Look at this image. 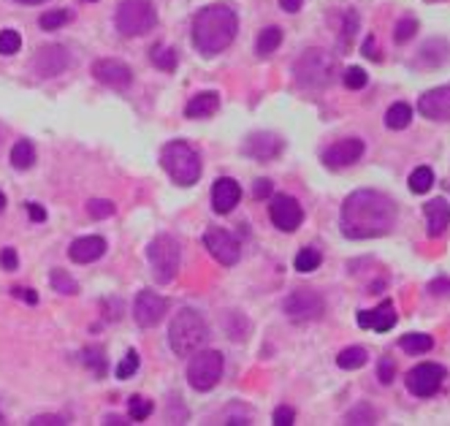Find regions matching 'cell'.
Segmentation results:
<instances>
[{
	"mask_svg": "<svg viewBox=\"0 0 450 426\" xmlns=\"http://www.w3.org/2000/svg\"><path fill=\"white\" fill-rule=\"evenodd\" d=\"M396 226V204L380 190H355L342 204V233L348 239H377Z\"/></svg>",
	"mask_w": 450,
	"mask_h": 426,
	"instance_id": "cell-1",
	"label": "cell"
},
{
	"mask_svg": "<svg viewBox=\"0 0 450 426\" xmlns=\"http://www.w3.org/2000/svg\"><path fill=\"white\" fill-rule=\"evenodd\" d=\"M239 30V19H236V11L225 3H215V6H206L195 14L193 19V44L195 49L204 55V57H212V55H220L223 49H228L236 38Z\"/></svg>",
	"mask_w": 450,
	"mask_h": 426,
	"instance_id": "cell-2",
	"label": "cell"
},
{
	"mask_svg": "<svg viewBox=\"0 0 450 426\" xmlns=\"http://www.w3.org/2000/svg\"><path fill=\"white\" fill-rule=\"evenodd\" d=\"M163 171L182 188L195 185L201 179V155L195 152L188 141H171L161 152Z\"/></svg>",
	"mask_w": 450,
	"mask_h": 426,
	"instance_id": "cell-3",
	"label": "cell"
},
{
	"mask_svg": "<svg viewBox=\"0 0 450 426\" xmlns=\"http://www.w3.org/2000/svg\"><path fill=\"white\" fill-rule=\"evenodd\" d=\"M206 337H209L206 323L195 310H182L174 315L171 328H168V345L177 356H193L206 342Z\"/></svg>",
	"mask_w": 450,
	"mask_h": 426,
	"instance_id": "cell-4",
	"label": "cell"
},
{
	"mask_svg": "<svg viewBox=\"0 0 450 426\" xmlns=\"http://www.w3.org/2000/svg\"><path fill=\"white\" fill-rule=\"evenodd\" d=\"M293 76L301 87H312V90L328 87L336 79V60L323 49H307L293 63Z\"/></svg>",
	"mask_w": 450,
	"mask_h": 426,
	"instance_id": "cell-5",
	"label": "cell"
},
{
	"mask_svg": "<svg viewBox=\"0 0 450 426\" xmlns=\"http://www.w3.org/2000/svg\"><path fill=\"white\" fill-rule=\"evenodd\" d=\"M147 258L152 266V274L158 283H171L177 274H179V266H182V250H179V242L168 233H161L150 242V250H147Z\"/></svg>",
	"mask_w": 450,
	"mask_h": 426,
	"instance_id": "cell-6",
	"label": "cell"
},
{
	"mask_svg": "<svg viewBox=\"0 0 450 426\" xmlns=\"http://www.w3.org/2000/svg\"><path fill=\"white\" fill-rule=\"evenodd\" d=\"M114 22H117L120 33L133 38V35L150 33L155 28V22H158V14H155L152 0H123L117 6Z\"/></svg>",
	"mask_w": 450,
	"mask_h": 426,
	"instance_id": "cell-7",
	"label": "cell"
},
{
	"mask_svg": "<svg viewBox=\"0 0 450 426\" xmlns=\"http://www.w3.org/2000/svg\"><path fill=\"white\" fill-rule=\"evenodd\" d=\"M223 353L220 350H195L188 364V383L195 391H212L223 378Z\"/></svg>",
	"mask_w": 450,
	"mask_h": 426,
	"instance_id": "cell-8",
	"label": "cell"
},
{
	"mask_svg": "<svg viewBox=\"0 0 450 426\" xmlns=\"http://www.w3.org/2000/svg\"><path fill=\"white\" fill-rule=\"evenodd\" d=\"M448 378V369L442 364H418L407 372V389L415 393V396H434V393L442 389V380Z\"/></svg>",
	"mask_w": 450,
	"mask_h": 426,
	"instance_id": "cell-9",
	"label": "cell"
},
{
	"mask_svg": "<svg viewBox=\"0 0 450 426\" xmlns=\"http://www.w3.org/2000/svg\"><path fill=\"white\" fill-rule=\"evenodd\" d=\"M325 312V301L312 288H298L285 299V315L290 321H315Z\"/></svg>",
	"mask_w": 450,
	"mask_h": 426,
	"instance_id": "cell-10",
	"label": "cell"
},
{
	"mask_svg": "<svg viewBox=\"0 0 450 426\" xmlns=\"http://www.w3.org/2000/svg\"><path fill=\"white\" fill-rule=\"evenodd\" d=\"M30 66H33V73H35V76L52 79V76H60L63 71H68V66H71V55H68V49L60 46V44H49V46H44V49L35 52Z\"/></svg>",
	"mask_w": 450,
	"mask_h": 426,
	"instance_id": "cell-11",
	"label": "cell"
},
{
	"mask_svg": "<svg viewBox=\"0 0 450 426\" xmlns=\"http://www.w3.org/2000/svg\"><path fill=\"white\" fill-rule=\"evenodd\" d=\"M269 218H271V223H274L280 231L290 233V231H296L301 226L304 209H301V204H298L293 196L280 193V196L271 198V204H269Z\"/></svg>",
	"mask_w": 450,
	"mask_h": 426,
	"instance_id": "cell-12",
	"label": "cell"
},
{
	"mask_svg": "<svg viewBox=\"0 0 450 426\" xmlns=\"http://www.w3.org/2000/svg\"><path fill=\"white\" fill-rule=\"evenodd\" d=\"M363 141L361 139H355V136H350V139H339V141H334L325 152H323V163L328 166V168H348V166H353L361 161V155H363Z\"/></svg>",
	"mask_w": 450,
	"mask_h": 426,
	"instance_id": "cell-13",
	"label": "cell"
},
{
	"mask_svg": "<svg viewBox=\"0 0 450 426\" xmlns=\"http://www.w3.org/2000/svg\"><path fill=\"white\" fill-rule=\"evenodd\" d=\"M165 310H168V304L163 296L152 294V291H141L136 296V304H133V318L141 328H152L163 321Z\"/></svg>",
	"mask_w": 450,
	"mask_h": 426,
	"instance_id": "cell-14",
	"label": "cell"
},
{
	"mask_svg": "<svg viewBox=\"0 0 450 426\" xmlns=\"http://www.w3.org/2000/svg\"><path fill=\"white\" fill-rule=\"evenodd\" d=\"M204 245L215 256V261H220L223 266H233V263L239 261V256H242L239 242L225 229H209L204 233Z\"/></svg>",
	"mask_w": 450,
	"mask_h": 426,
	"instance_id": "cell-15",
	"label": "cell"
},
{
	"mask_svg": "<svg viewBox=\"0 0 450 426\" xmlns=\"http://www.w3.org/2000/svg\"><path fill=\"white\" fill-rule=\"evenodd\" d=\"M93 76H96L100 85L106 87H114V90H125L130 82H133V71L120 60H111V57H103L93 63Z\"/></svg>",
	"mask_w": 450,
	"mask_h": 426,
	"instance_id": "cell-16",
	"label": "cell"
},
{
	"mask_svg": "<svg viewBox=\"0 0 450 426\" xmlns=\"http://www.w3.org/2000/svg\"><path fill=\"white\" fill-rule=\"evenodd\" d=\"M282 147L285 144H282V139L277 133H253L244 141V155L253 158V161H260V163H269L282 152Z\"/></svg>",
	"mask_w": 450,
	"mask_h": 426,
	"instance_id": "cell-17",
	"label": "cell"
},
{
	"mask_svg": "<svg viewBox=\"0 0 450 426\" xmlns=\"http://www.w3.org/2000/svg\"><path fill=\"white\" fill-rule=\"evenodd\" d=\"M418 109L429 120H437V123L450 120V87H434L423 93L418 98Z\"/></svg>",
	"mask_w": 450,
	"mask_h": 426,
	"instance_id": "cell-18",
	"label": "cell"
},
{
	"mask_svg": "<svg viewBox=\"0 0 450 426\" xmlns=\"http://www.w3.org/2000/svg\"><path fill=\"white\" fill-rule=\"evenodd\" d=\"M355 321L361 328H375L383 334V331H390L396 326V307H393V301H383L375 310H361Z\"/></svg>",
	"mask_w": 450,
	"mask_h": 426,
	"instance_id": "cell-19",
	"label": "cell"
},
{
	"mask_svg": "<svg viewBox=\"0 0 450 426\" xmlns=\"http://www.w3.org/2000/svg\"><path fill=\"white\" fill-rule=\"evenodd\" d=\"M239 198H242L239 182L231 179V177H223V179H217L215 188H212V209L220 212V215H228L231 209H236Z\"/></svg>",
	"mask_w": 450,
	"mask_h": 426,
	"instance_id": "cell-20",
	"label": "cell"
},
{
	"mask_svg": "<svg viewBox=\"0 0 450 426\" xmlns=\"http://www.w3.org/2000/svg\"><path fill=\"white\" fill-rule=\"evenodd\" d=\"M423 212H426V231H429V236L431 239H437V236H442L450 226V209H448V201L445 198H431L426 206H423Z\"/></svg>",
	"mask_w": 450,
	"mask_h": 426,
	"instance_id": "cell-21",
	"label": "cell"
},
{
	"mask_svg": "<svg viewBox=\"0 0 450 426\" xmlns=\"http://www.w3.org/2000/svg\"><path fill=\"white\" fill-rule=\"evenodd\" d=\"M103 253H106V242H103L100 236H82V239H76V242L68 247L71 261H76V263H93V261H98Z\"/></svg>",
	"mask_w": 450,
	"mask_h": 426,
	"instance_id": "cell-22",
	"label": "cell"
},
{
	"mask_svg": "<svg viewBox=\"0 0 450 426\" xmlns=\"http://www.w3.org/2000/svg\"><path fill=\"white\" fill-rule=\"evenodd\" d=\"M217 109H220V96H217V93H198V96L185 106V117H190V120H204V117H212Z\"/></svg>",
	"mask_w": 450,
	"mask_h": 426,
	"instance_id": "cell-23",
	"label": "cell"
},
{
	"mask_svg": "<svg viewBox=\"0 0 450 426\" xmlns=\"http://www.w3.org/2000/svg\"><path fill=\"white\" fill-rule=\"evenodd\" d=\"M410 123H413V106L404 103V100L393 103V106L386 112V125L390 131H404Z\"/></svg>",
	"mask_w": 450,
	"mask_h": 426,
	"instance_id": "cell-24",
	"label": "cell"
},
{
	"mask_svg": "<svg viewBox=\"0 0 450 426\" xmlns=\"http://www.w3.org/2000/svg\"><path fill=\"white\" fill-rule=\"evenodd\" d=\"M35 163V147L28 139H19L14 147H11V166L19 168V171H28Z\"/></svg>",
	"mask_w": 450,
	"mask_h": 426,
	"instance_id": "cell-25",
	"label": "cell"
},
{
	"mask_svg": "<svg viewBox=\"0 0 450 426\" xmlns=\"http://www.w3.org/2000/svg\"><path fill=\"white\" fill-rule=\"evenodd\" d=\"M399 348L404 353H413V356H420V353H429L434 348V339L431 334H404L399 339Z\"/></svg>",
	"mask_w": 450,
	"mask_h": 426,
	"instance_id": "cell-26",
	"label": "cell"
},
{
	"mask_svg": "<svg viewBox=\"0 0 450 426\" xmlns=\"http://www.w3.org/2000/svg\"><path fill=\"white\" fill-rule=\"evenodd\" d=\"M280 44H282V30L271 25V28L260 30V35H258V41H255V52L260 57H269Z\"/></svg>",
	"mask_w": 450,
	"mask_h": 426,
	"instance_id": "cell-27",
	"label": "cell"
},
{
	"mask_svg": "<svg viewBox=\"0 0 450 426\" xmlns=\"http://www.w3.org/2000/svg\"><path fill=\"white\" fill-rule=\"evenodd\" d=\"M366 361H369V353H366L361 345H350V348H345V350L336 356V364H339L342 369H361Z\"/></svg>",
	"mask_w": 450,
	"mask_h": 426,
	"instance_id": "cell-28",
	"label": "cell"
},
{
	"mask_svg": "<svg viewBox=\"0 0 450 426\" xmlns=\"http://www.w3.org/2000/svg\"><path fill=\"white\" fill-rule=\"evenodd\" d=\"M431 185H434V171H431L429 166H418V168L410 174V190H413V193L423 196V193L431 190Z\"/></svg>",
	"mask_w": 450,
	"mask_h": 426,
	"instance_id": "cell-29",
	"label": "cell"
},
{
	"mask_svg": "<svg viewBox=\"0 0 450 426\" xmlns=\"http://www.w3.org/2000/svg\"><path fill=\"white\" fill-rule=\"evenodd\" d=\"M49 283H52V288H55L57 294L73 296L76 291H79V283H76L65 269H55V272L49 274Z\"/></svg>",
	"mask_w": 450,
	"mask_h": 426,
	"instance_id": "cell-30",
	"label": "cell"
},
{
	"mask_svg": "<svg viewBox=\"0 0 450 426\" xmlns=\"http://www.w3.org/2000/svg\"><path fill=\"white\" fill-rule=\"evenodd\" d=\"M345 424H377V413H375V407L372 405H366V402H361V405H355L353 410L345 416Z\"/></svg>",
	"mask_w": 450,
	"mask_h": 426,
	"instance_id": "cell-31",
	"label": "cell"
},
{
	"mask_svg": "<svg viewBox=\"0 0 450 426\" xmlns=\"http://www.w3.org/2000/svg\"><path fill=\"white\" fill-rule=\"evenodd\" d=\"M155 410V405H152V399H144V396H130L128 399V416L133 421H144V418H150V413Z\"/></svg>",
	"mask_w": 450,
	"mask_h": 426,
	"instance_id": "cell-32",
	"label": "cell"
},
{
	"mask_svg": "<svg viewBox=\"0 0 450 426\" xmlns=\"http://www.w3.org/2000/svg\"><path fill=\"white\" fill-rule=\"evenodd\" d=\"M150 57H152V63L161 68V71H174L177 68V52L171 49V46H155L152 52H150Z\"/></svg>",
	"mask_w": 450,
	"mask_h": 426,
	"instance_id": "cell-33",
	"label": "cell"
},
{
	"mask_svg": "<svg viewBox=\"0 0 450 426\" xmlns=\"http://www.w3.org/2000/svg\"><path fill=\"white\" fill-rule=\"evenodd\" d=\"M323 256L315 250V247H304L298 256H296V269L298 272H315L318 266H321Z\"/></svg>",
	"mask_w": 450,
	"mask_h": 426,
	"instance_id": "cell-34",
	"label": "cell"
},
{
	"mask_svg": "<svg viewBox=\"0 0 450 426\" xmlns=\"http://www.w3.org/2000/svg\"><path fill=\"white\" fill-rule=\"evenodd\" d=\"M415 33H418V19H415V17H404V19L396 22L393 41H396V44H407Z\"/></svg>",
	"mask_w": 450,
	"mask_h": 426,
	"instance_id": "cell-35",
	"label": "cell"
},
{
	"mask_svg": "<svg viewBox=\"0 0 450 426\" xmlns=\"http://www.w3.org/2000/svg\"><path fill=\"white\" fill-rule=\"evenodd\" d=\"M65 22H71V11H63V8H55V11H46V14H41V28L44 30H57V28H63Z\"/></svg>",
	"mask_w": 450,
	"mask_h": 426,
	"instance_id": "cell-36",
	"label": "cell"
},
{
	"mask_svg": "<svg viewBox=\"0 0 450 426\" xmlns=\"http://www.w3.org/2000/svg\"><path fill=\"white\" fill-rule=\"evenodd\" d=\"M355 30H358V14H355L353 8H348V11H345V25H342V49H345V52H348L350 44H353Z\"/></svg>",
	"mask_w": 450,
	"mask_h": 426,
	"instance_id": "cell-37",
	"label": "cell"
},
{
	"mask_svg": "<svg viewBox=\"0 0 450 426\" xmlns=\"http://www.w3.org/2000/svg\"><path fill=\"white\" fill-rule=\"evenodd\" d=\"M345 87L348 90H361V87H366V82H369V76H366V71L361 66H353V68H348L345 71Z\"/></svg>",
	"mask_w": 450,
	"mask_h": 426,
	"instance_id": "cell-38",
	"label": "cell"
},
{
	"mask_svg": "<svg viewBox=\"0 0 450 426\" xmlns=\"http://www.w3.org/2000/svg\"><path fill=\"white\" fill-rule=\"evenodd\" d=\"M22 46V35L17 30H3L0 33V55H14Z\"/></svg>",
	"mask_w": 450,
	"mask_h": 426,
	"instance_id": "cell-39",
	"label": "cell"
},
{
	"mask_svg": "<svg viewBox=\"0 0 450 426\" xmlns=\"http://www.w3.org/2000/svg\"><path fill=\"white\" fill-rule=\"evenodd\" d=\"M87 212H90V218H96V220H106V218L114 215V204H111V201H103V198H93V201L87 204Z\"/></svg>",
	"mask_w": 450,
	"mask_h": 426,
	"instance_id": "cell-40",
	"label": "cell"
},
{
	"mask_svg": "<svg viewBox=\"0 0 450 426\" xmlns=\"http://www.w3.org/2000/svg\"><path fill=\"white\" fill-rule=\"evenodd\" d=\"M136 369H138V353L136 350H128V356L117 364V378L120 380H128L136 375Z\"/></svg>",
	"mask_w": 450,
	"mask_h": 426,
	"instance_id": "cell-41",
	"label": "cell"
},
{
	"mask_svg": "<svg viewBox=\"0 0 450 426\" xmlns=\"http://www.w3.org/2000/svg\"><path fill=\"white\" fill-rule=\"evenodd\" d=\"M377 378H380V383L388 386V383H393V378H396V364L390 356H383L380 364H377Z\"/></svg>",
	"mask_w": 450,
	"mask_h": 426,
	"instance_id": "cell-42",
	"label": "cell"
},
{
	"mask_svg": "<svg viewBox=\"0 0 450 426\" xmlns=\"http://www.w3.org/2000/svg\"><path fill=\"white\" fill-rule=\"evenodd\" d=\"M429 294L440 296V299L450 296V280L448 277H437V280H431V283H429Z\"/></svg>",
	"mask_w": 450,
	"mask_h": 426,
	"instance_id": "cell-43",
	"label": "cell"
},
{
	"mask_svg": "<svg viewBox=\"0 0 450 426\" xmlns=\"http://www.w3.org/2000/svg\"><path fill=\"white\" fill-rule=\"evenodd\" d=\"M293 421H296V413L290 407H277L274 410V424L277 426H290Z\"/></svg>",
	"mask_w": 450,
	"mask_h": 426,
	"instance_id": "cell-44",
	"label": "cell"
},
{
	"mask_svg": "<svg viewBox=\"0 0 450 426\" xmlns=\"http://www.w3.org/2000/svg\"><path fill=\"white\" fill-rule=\"evenodd\" d=\"M0 263H3L6 272H14V269H17V253H14V247H6V250L0 253Z\"/></svg>",
	"mask_w": 450,
	"mask_h": 426,
	"instance_id": "cell-45",
	"label": "cell"
},
{
	"mask_svg": "<svg viewBox=\"0 0 450 426\" xmlns=\"http://www.w3.org/2000/svg\"><path fill=\"white\" fill-rule=\"evenodd\" d=\"M30 424L33 426H63L65 418L63 416H35Z\"/></svg>",
	"mask_w": 450,
	"mask_h": 426,
	"instance_id": "cell-46",
	"label": "cell"
},
{
	"mask_svg": "<svg viewBox=\"0 0 450 426\" xmlns=\"http://www.w3.org/2000/svg\"><path fill=\"white\" fill-rule=\"evenodd\" d=\"M269 193H271V179H258L253 185V196L255 198H266Z\"/></svg>",
	"mask_w": 450,
	"mask_h": 426,
	"instance_id": "cell-47",
	"label": "cell"
},
{
	"mask_svg": "<svg viewBox=\"0 0 450 426\" xmlns=\"http://www.w3.org/2000/svg\"><path fill=\"white\" fill-rule=\"evenodd\" d=\"M28 212H30V220H35V223H44L46 220V209L41 206V204H28Z\"/></svg>",
	"mask_w": 450,
	"mask_h": 426,
	"instance_id": "cell-48",
	"label": "cell"
},
{
	"mask_svg": "<svg viewBox=\"0 0 450 426\" xmlns=\"http://www.w3.org/2000/svg\"><path fill=\"white\" fill-rule=\"evenodd\" d=\"M84 361L96 366V372H98V375H103V359L98 356V350H87V353H84Z\"/></svg>",
	"mask_w": 450,
	"mask_h": 426,
	"instance_id": "cell-49",
	"label": "cell"
},
{
	"mask_svg": "<svg viewBox=\"0 0 450 426\" xmlns=\"http://www.w3.org/2000/svg\"><path fill=\"white\" fill-rule=\"evenodd\" d=\"M363 55H366L369 60H380V55L375 52V35H366V41H363Z\"/></svg>",
	"mask_w": 450,
	"mask_h": 426,
	"instance_id": "cell-50",
	"label": "cell"
},
{
	"mask_svg": "<svg viewBox=\"0 0 450 426\" xmlns=\"http://www.w3.org/2000/svg\"><path fill=\"white\" fill-rule=\"evenodd\" d=\"M14 296H22L28 304H35V301H38L35 291H30V288H14Z\"/></svg>",
	"mask_w": 450,
	"mask_h": 426,
	"instance_id": "cell-51",
	"label": "cell"
},
{
	"mask_svg": "<svg viewBox=\"0 0 450 426\" xmlns=\"http://www.w3.org/2000/svg\"><path fill=\"white\" fill-rule=\"evenodd\" d=\"M280 6H282L288 14H296V11L304 6V0H280Z\"/></svg>",
	"mask_w": 450,
	"mask_h": 426,
	"instance_id": "cell-52",
	"label": "cell"
},
{
	"mask_svg": "<svg viewBox=\"0 0 450 426\" xmlns=\"http://www.w3.org/2000/svg\"><path fill=\"white\" fill-rule=\"evenodd\" d=\"M103 424H109V426H114V424H128V421H123V418H117V416H111V418H106Z\"/></svg>",
	"mask_w": 450,
	"mask_h": 426,
	"instance_id": "cell-53",
	"label": "cell"
},
{
	"mask_svg": "<svg viewBox=\"0 0 450 426\" xmlns=\"http://www.w3.org/2000/svg\"><path fill=\"white\" fill-rule=\"evenodd\" d=\"M3 209H6V196L0 193V215H3Z\"/></svg>",
	"mask_w": 450,
	"mask_h": 426,
	"instance_id": "cell-54",
	"label": "cell"
},
{
	"mask_svg": "<svg viewBox=\"0 0 450 426\" xmlns=\"http://www.w3.org/2000/svg\"><path fill=\"white\" fill-rule=\"evenodd\" d=\"M17 3H28V6H35V3H44V0H17Z\"/></svg>",
	"mask_w": 450,
	"mask_h": 426,
	"instance_id": "cell-55",
	"label": "cell"
},
{
	"mask_svg": "<svg viewBox=\"0 0 450 426\" xmlns=\"http://www.w3.org/2000/svg\"><path fill=\"white\" fill-rule=\"evenodd\" d=\"M90 3H96V0H90Z\"/></svg>",
	"mask_w": 450,
	"mask_h": 426,
	"instance_id": "cell-56",
	"label": "cell"
}]
</instances>
